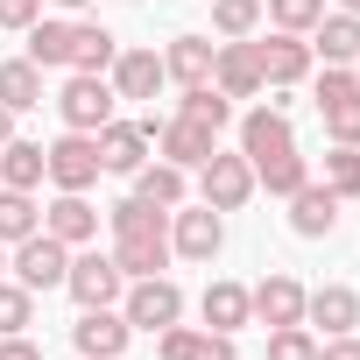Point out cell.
Here are the masks:
<instances>
[{
	"instance_id": "obj_11",
	"label": "cell",
	"mask_w": 360,
	"mask_h": 360,
	"mask_svg": "<svg viewBox=\"0 0 360 360\" xmlns=\"http://www.w3.org/2000/svg\"><path fill=\"white\" fill-rule=\"evenodd\" d=\"M43 233H50V240H64V248L99 240V212H92V198H85V191H57V198L43 205Z\"/></svg>"
},
{
	"instance_id": "obj_8",
	"label": "cell",
	"mask_w": 360,
	"mask_h": 360,
	"mask_svg": "<svg viewBox=\"0 0 360 360\" xmlns=\"http://www.w3.org/2000/svg\"><path fill=\"white\" fill-rule=\"evenodd\" d=\"M120 318H127L134 332H162V325H176V318H184V290H176L169 276H141V283L127 290Z\"/></svg>"
},
{
	"instance_id": "obj_29",
	"label": "cell",
	"mask_w": 360,
	"mask_h": 360,
	"mask_svg": "<svg viewBox=\"0 0 360 360\" xmlns=\"http://www.w3.org/2000/svg\"><path fill=\"white\" fill-rule=\"evenodd\" d=\"M36 226H43V212H36V191H8V184H0V248L29 240Z\"/></svg>"
},
{
	"instance_id": "obj_32",
	"label": "cell",
	"mask_w": 360,
	"mask_h": 360,
	"mask_svg": "<svg viewBox=\"0 0 360 360\" xmlns=\"http://www.w3.org/2000/svg\"><path fill=\"white\" fill-rule=\"evenodd\" d=\"M212 29H219L226 43L255 36V29H262V0H212Z\"/></svg>"
},
{
	"instance_id": "obj_13",
	"label": "cell",
	"mask_w": 360,
	"mask_h": 360,
	"mask_svg": "<svg viewBox=\"0 0 360 360\" xmlns=\"http://www.w3.org/2000/svg\"><path fill=\"white\" fill-rule=\"evenodd\" d=\"M212 57H219V43H212V36H176V43L162 50V78H169L176 92L212 85Z\"/></svg>"
},
{
	"instance_id": "obj_6",
	"label": "cell",
	"mask_w": 360,
	"mask_h": 360,
	"mask_svg": "<svg viewBox=\"0 0 360 360\" xmlns=\"http://www.w3.org/2000/svg\"><path fill=\"white\" fill-rule=\"evenodd\" d=\"M43 155H50V184H57V191H92V184H99V141H92V134L64 127Z\"/></svg>"
},
{
	"instance_id": "obj_27",
	"label": "cell",
	"mask_w": 360,
	"mask_h": 360,
	"mask_svg": "<svg viewBox=\"0 0 360 360\" xmlns=\"http://www.w3.org/2000/svg\"><path fill=\"white\" fill-rule=\"evenodd\" d=\"M255 184H262V191H276V198H290V191H304V184H311V162H304L297 148L262 155V162H255Z\"/></svg>"
},
{
	"instance_id": "obj_2",
	"label": "cell",
	"mask_w": 360,
	"mask_h": 360,
	"mask_svg": "<svg viewBox=\"0 0 360 360\" xmlns=\"http://www.w3.org/2000/svg\"><path fill=\"white\" fill-rule=\"evenodd\" d=\"M113 85L99 78V71H71L64 78V92H57V113H64V127H78V134H99L106 120H113Z\"/></svg>"
},
{
	"instance_id": "obj_36",
	"label": "cell",
	"mask_w": 360,
	"mask_h": 360,
	"mask_svg": "<svg viewBox=\"0 0 360 360\" xmlns=\"http://www.w3.org/2000/svg\"><path fill=\"white\" fill-rule=\"evenodd\" d=\"M325 113V134L332 141H353L360 148V92H346V99H332V106H318Z\"/></svg>"
},
{
	"instance_id": "obj_25",
	"label": "cell",
	"mask_w": 360,
	"mask_h": 360,
	"mask_svg": "<svg viewBox=\"0 0 360 360\" xmlns=\"http://www.w3.org/2000/svg\"><path fill=\"white\" fill-rule=\"evenodd\" d=\"M184 176H191V169H176V162H141V169H134V198L176 212V205H184Z\"/></svg>"
},
{
	"instance_id": "obj_12",
	"label": "cell",
	"mask_w": 360,
	"mask_h": 360,
	"mask_svg": "<svg viewBox=\"0 0 360 360\" xmlns=\"http://www.w3.org/2000/svg\"><path fill=\"white\" fill-rule=\"evenodd\" d=\"M71 339H78V353H85V360H120V353H127V339H134V325H127L113 304H99V311H85V318L71 325Z\"/></svg>"
},
{
	"instance_id": "obj_3",
	"label": "cell",
	"mask_w": 360,
	"mask_h": 360,
	"mask_svg": "<svg viewBox=\"0 0 360 360\" xmlns=\"http://www.w3.org/2000/svg\"><path fill=\"white\" fill-rule=\"evenodd\" d=\"M8 269H15V283H22V290H64L71 248H64V240H50V233L36 226L29 240H15V248H8Z\"/></svg>"
},
{
	"instance_id": "obj_34",
	"label": "cell",
	"mask_w": 360,
	"mask_h": 360,
	"mask_svg": "<svg viewBox=\"0 0 360 360\" xmlns=\"http://www.w3.org/2000/svg\"><path fill=\"white\" fill-rule=\"evenodd\" d=\"M29 325H36V290H22V283L0 276V339H8V332H29Z\"/></svg>"
},
{
	"instance_id": "obj_39",
	"label": "cell",
	"mask_w": 360,
	"mask_h": 360,
	"mask_svg": "<svg viewBox=\"0 0 360 360\" xmlns=\"http://www.w3.org/2000/svg\"><path fill=\"white\" fill-rule=\"evenodd\" d=\"M0 360H43V346L29 332H8V339H0Z\"/></svg>"
},
{
	"instance_id": "obj_43",
	"label": "cell",
	"mask_w": 360,
	"mask_h": 360,
	"mask_svg": "<svg viewBox=\"0 0 360 360\" xmlns=\"http://www.w3.org/2000/svg\"><path fill=\"white\" fill-rule=\"evenodd\" d=\"M339 15H360V0H339Z\"/></svg>"
},
{
	"instance_id": "obj_30",
	"label": "cell",
	"mask_w": 360,
	"mask_h": 360,
	"mask_svg": "<svg viewBox=\"0 0 360 360\" xmlns=\"http://www.w3.org/2000/svg\"><path fill=\"white\" fill-rule=\"evenodd\" d=\"M176 113H184V120H198V127H212V134H219V127L233 120V99H226L219 85H191V92H184V106H176Z\"/></svg>"
},
{
	"instance_id": "obj_35",
	"label": "cell",
	"mask_w": 360,
	"mask_h": 360,
	"mask_svg": "<svg viewBox=\"0 0 360 360\" xmlns=\"http://www.w3.org/2000/svg\"><path fill=\"white\" fill-rule=\"evenodd\" d=\"M269 360H318L311 325H269Z\"/></svg>"
},
{
	"instance_id": "obj_15",
	"label": "cell",
	"mask_w": 360,
	"mask_h": 360,
	"mask_svg": "<svg viewBox=\"0 0 360 360\" xmlns=\"http://www.w3.org/2000/svg\"><path fill=\"white\" fill-rule=\"evenodd\" d=\"M106 85H113V99H155L169 78H162V57L155 50H120L113 71H106Z\"/></svg>"
},
{
	"instance_id": "obj_41",
	"label": "cell",
	"mask_w": 360,
	"mask_h": 360,
	"mask_svg": "<svg viewBox=\"0 0 360 360\" xmlns=\"http://www.w3.org/2000/svg\"><path fill=\"white\" fill-rule=\"evenodd\" d=\"M0 141H15V113L8 106H0Z\"/></svg>"
},
{
	"instance_id": "obj_33",
	"label": "cell",
	"mask_w": 360,
	"mask_h": 360,
	"mask_svg": "<svg viewBox=\"0 0 360 360\" xmlns=\"http://www.w3.org/2000/svg\"><path fill=\"white\" fill-rule=\"evenodd\" d=\"M262 15H269L276 29H290V36H311L318 15H325V0H262Z\"/></svg>"
},
{
	"instance_id": "obj_26",
	"label": "cell",
	"mask_w": 360,
	"mask_h": 360,
	"mask_svg": "<svg viewBox=\"0 0 360 360\" xmlns=\"http://www.w3.org/2000/svg\"><path fill=\"white\" fill-rule=\"evenodd\" d=\"M29 64L36 71H71V22H29Z\"/></svg>"
},
{
	"instance_id": "obj_9",
	"label": "cell",
	"mask_w": 360,
	"mask_h": 360,
	"mask_svg": "<svg viewBox=\"0 0 360 360\" xmlns=\"http://www.w3.org/2000/svg\"><path fill=\"white\" fill-rule=\"evenodd\" d=\"M255 57H262V85H276V92H290L297 78H311V43L304 36H290V29H276L269 43H255Z\"/></svg>"
},
{
	"instance_id": "obj_40",
	"label": "cell",
	"mask_w": 360,
	"mask_h": 360,
	"mask_svg": "<svg viewBox=\"0 0 360 360\" xmlns=\"http://www.w3.org/2000/svg\"><path fill=\"white\" fill-rule=\"evenodd\" d=\"M318 360H360V339H353V332H339V339H325V346H318Z\"/></svg>"
},
{
	"instance_id": "obj_4",
	"label": "cell",
	"mask_w": 360,
	"mask_h": 360,
	"mask_svg": "<svg viewBox=\"0 0 360 360\" xmlns=\"http://www.w3.org/2000/svg\"><path fill=\"white\" fill-rule=\"evenodd\" d=\"M198 198H205L212 212H240V205L255 198V162H248V155H219V148H212V155L198 162Z\"/></svg>"
},
{
	"instance_id": "obj_24",
	"label": "cell",
	"mask_w": 360,
	"mask_h": 360,
	"mask_svg": "<svg viewBox=\"0 0 360 360\" xmlns=\"http://www.w3.org/2000/svg\"><path fill=\"white\" fill-rule=\"evenodd\" d=\"M113 57H120V43H113V29H99V22H71V71H113Z\"/></svg>"
},
{
	"instance_id": "obj_42",
	"label": "cell",
	"mask_w": 360,
	"mask_h": 360,
	"mask_svg": "<svg viewBox=\"0 0 360 360\" xmlns=\"http://www.w3.org/2000/svg\"><path fill=\"white\" fill-rule=\"evenodd\" d=\"M57 8H71V15H78V8H92V0H57Z\"/></svg>"
},
{
	"instance_id": "obj_20",
	"label": "cell",
	"mask_w": 360,
	"mask_h": 360,
	"mask_svg": "<svg viewBox=\"0 0 360 360\" xmlns=\"http://www.w3.org/2000/svg\"><path fill=\"white\" fill-rule=\"evenodd\" d=\"M290 226H297L304 240H325V233L339 226V191H325V184L290 191Z\"/></svg>"
},
{
	"instance_id": "obj_44",
	"label": "cell",
	"mask_w": 360,
	"mask_h": 360,
	"mask_svg": "<svg viewBox=\"0 0 360 360\" xmlns=\"http://www.w3.org/2000/svg\"><path fill=\"white\" fill-rule=\"evenodd\" d=\"M0 276H8V248H0Z\"/></svg>"
},
{
	"instance_id": "obj_14",
	"label": "cell",
	"mask_w": 360,
	"mask_h": 360,
	"mask_svg": "<svg viewBox=\"0 0 360 360\" xmlns=\"http://www.w3.org/2000/svg\"><path fill=\"white\" fill-rule=\"evenodd\" d=\"M212 85H219L226 99H255V92H262V57H255L248 36H240V43H219V57H212Z\"/></svg>"
},
{
	"instance_id": "obj_16",
	"label": "cell",
	"mask_w": 360,
	"mask_h": 360,
	"mask_svg": "<svg viewBox=\"0 0 360 360\" xmlns=\"http://www.w3.org/2000/svg\"><path fill=\"white\" fill-rule=\"evenodd\" d=\"M283 148H297L290 113H283V106H255V113L240 120V155H248V162H262V155H283Z\"/></svg>"
},
{
	"instance_id": "obj_18",
	"label": "cell",
	"mask_w": 360,
	"mask_h": 360,
	"mask_svg": "<svg viewBox=\"0 0 360 360\" xmlns=\"http://www.w3.org/2000/svg\"><path fill=\"white\" fill-rule=\"evenodd\" d=\"M304 325H318L325 339H339V332H353V325H360V297H353L346 283L304 290Z\"/></svg>"
},
{
	"instance_id": "obj_10",
	"label": "cell",
	"mask_w": 360,
	"mask_h": 360,
	"mask_svg": "<svg viewBox=\"0 0 360 360\" xmlns=\"http://www.w3.org/2000/svg\"><path fill=\"white\" fill-rule=\"evenodd\" d=\"M92 141H99V169H113V176H134V169L148 162V148H155L141 120H106Z\"/></svg>"
},
{
	"instance_id": "obj_45",
	"label": "cell",
	"mask_w": 360,
	"mask_h": 360,
	"mask_svg": "<svg viewBox=\"0 0 360 360\" xmlns=\"http://www.w3.org/2000/svg\"><path fill=\"white\" fill-rule=\"evenodd\" d=\"M353 78H360V57H353Z\"/></svg>"
},
{
	"instance_id": "obj_23",
	"label": "cell",
	"mask_w": 360,
	"mask_h": 360,
	"mask_svg": "<svg viewBox=\"0 0 360 360\" xmlns=\"http://www.w3.org/2000/svg\"><path fill=\"white\" fill-rule=\"evenodd\" d=\"M43 176H50L43 141H0V184H8V191H36Z\"/></svg>"
},
{
	"instance_id": "obj_31",
	"label": "cell",
	"mask_w": 360,
	"mask_h": 360,
	"mask_svg": "<svg viewBox=\"0 0 360 360\" xmlns=\"http://www.w3.org/2000/svg\"><path fill=\"white\" fill-rule=\"evenodd\" d=\"M325 191L360 198V148H353V141H332V148H325Z\"/></svg>"
},
{
	"instance_id": "obj_17",
	"label": "cell",
	"mask_w": 360,
	"mask_h": 360,
	"mask_svg": "<svg viewBox=\"0 0 360 360\" xmlns=\"http://www.w3.org/2000/svg\"><path fill=\"white\" fill-rule=\"evenodd\" d=\"M248 304H255V318L262 325H304V283L297 276H262L255 290H248Z\"/></svg>"
},
{
	"instance_id": "obj_21",
	"label": "cell",
	"mask_w": 360,
	"mask_h": 360,
	"mask_svg": "<svg viewBox=\"0 0 360 360\" xmlns=\"http://www.w3.org/2000/svg\"><path fill=\"white\" fill-rule=\"evenodd\" d=\"M198 311H205V332H240V325H255V304H248V290L240 283H212L205 297H198Z\"/></svg>"
},
{
	"instance_id": "obj_19",
	"label": "cell",
	"mask_w": 360,
	"mask_h": 360,
	"mask_svg": "<svg viewBox=\"0 0 360 360\" xmlns=\"http://www.w3.org/2000/svg\"><path fill=\"white\" fill-rule=\"evenodd\" d=\"M113 262H120L127 283L162 276V269H169V233H113Z\"/></svg>"
},
{
	"instance_id": "obj_7",
	"label": "cell",
	"mask_w": 360,
	"mask_h": 360,
	"mask_svg": "<svg viewBox=\"0 0 360 360\" xmlns=\"http://www.w3.org/2000/svg\"><path fill=\"white\" fill-rule=\"evenodd\" d=\"M226 248V219L198 198V205H184V212H169V255H184V262H212Z\"/></svg>"
},
{
	"instance_id": "obj_22",
	"label": "cell",
	"mask_w": 360,
	"mask_h": 360,
	"mask_svg": "<svg viewBox=\"0 0 360 360\" xmlns=\"http://www.w3.org/2000/svg\"><path fill=\"white\" fill-rule=\"evenodd\" d=\"M304 43H311V57H325V64H353V57H360V15H318V29H311Z\"/></svg>"
},
{
	"instance_id": "obj_38",
	"label": "cell",
	"mask_w": 360,
	"mask_h": 360,
	"mask_svg": "<svg viewBox=\"0 0 360 360\" xmlns=\"http://www.w3.org/2000/svg\"><path fill=\"white\" fill-rule=\"evenodd\" d=\"M43 22V0H0V29H29Z\"/></svg>"
},
{
	"instance_id": "obj_37",
	"label": "cell",
	"mask_w": 360,
	"mask_h": 360,
	"mask_svg": "<svg viewBox=\"0 0 360 360\" xmlns=\"http://www.w3.org/2000/svg\"><path fill=\"white\" fill-rule=\"evenodd\" d=\"M184 360H233V332H191Z\"/></svg>"
},
{
	"instance_id": "obj_1",
	"label": "cell",
	"mask_w": 360,
	"mask_h": 360,
	"mask_svg": "<svg viewBox=\"0 0 360 360\" xmlns=\"http://www.w3.org/2000/svg\"><path fill=\"white\" fill-rule=\"evenodd\" d=\"M64 290L78 297V311H99V304H120L127 297V276H120V262L113 255H99V248H71V269H64Z\"/></svg>"
},
{
	"instance_id": "obj_5",
	"label": "cell",
	"mask_w": 360,
	"mask_h": 360,
	"mask_svg": "<svg viewBox=\"0 0 360 360\" xmlns=\"http://www.w3.org/2000/svg\"><path fill=\"white\" fill-rule=\"evenodd\" d=\"M141 127H148L155 155H162V162H176V169H198V162L219 148V134H212V127H198V120H184V113H176V120H155V113H141Z\"/></svg>"
},
{
	"instance_id": "obj_28",
	"label": "cell",
	"mask_w": 360,
	"mask_h": 360,
	"mask_svg": "<svg viewBox=\"0 0 360 360\" xmlns=\"http://www.w3.org/2000/svg\"><path fill=\"white\" fill-rule=\"evenodd\" d=\"M0 106H8V113H29V106H43V71H36L29 57L0 64Z\"/></svg>"
}]
</instances>
